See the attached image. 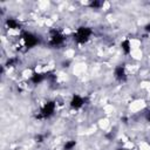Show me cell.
Wrapping results in <instances>:
<instances>
[{
	"label": "cell",
	"mask_w": 150,
	"mask_h": 150,
	"mask_svg": "<svg viewBox=\"0 0 150 150\" xmlns=\"http://www.w3.org/2000/svg\"><path fill=\"white\" fill-rule=\"evenodd\" d=\"M91 34H93V29L90 27L81 26V27H79L75 30V33H74V40L77 43H86L90 39Z\"/></svg>",
	"instance_id": "cell-1"
},
{
	"label": "cell",
	"mask_w": 150,
	"mask_h": 150,
	"mask_svg": "<svg viewBox=\"0 0 150 150\" xmlns=\"http://www.w3.org/2000/svg\"><path fill=\"white\" fill-rule=\"evenodd\" d=\"M55 102L54 101H49L47 102L40 110V114H39V118H48L50 117L54 112H55Z\"/></svg>",
	"instance_id": "cell-2"
},
{
	"label": "cell",
	"mask_w": 150,
	"mask_h": 150,
	"mask_svg": "<svg viewBox=\"0 0 150 150\" xmlns=\"http://www.w3.org/2000/svg\"><path fill=\"white\" fill-rule=\"evenodd\" d=\"M21 38H22V40L25 42V46L27 48H33L39 43V39L36 38V35H34L30 32H23Z\"/></svg>",
	"instance_id": "cell-3"
},
{
	"label": "cell",
	"mask_w": 150,
	"mask_h": 150,
	"mask_svg": "<svg viewBox=\"0 0 150 150\" xmlns=\"http://www.w3.org/2000/svg\"><path fill=\"white\" fill-rule=\"evenodd\" d=\"M64 35L63 34H61L60 32H57V30H55V29H53L52 32H50V40H49V45L50 46H60V45H62L63 43V41H64Z\"/></svg>",
	"instance_id": "cell-4"
},
{
	"label": "cell",
	"mask_w": 150,
	"mask_h": 150,
	"mask_svg": "<svg viewBox=\"0 0 150 150\" xmlns=\"http://www.w3.org/2000/svg\"><path fill=\"white\" fill-rule=\"evenodd\" d=\"M83 104H84V98L81 95H77V94L73 95V97L70 100V107L73 109H80Z\"/></svg>",
	"instance_id": "cell-5"
},
{
	"label": "cell",
	"mask_w": 150,
	"mask_h": 150,
	"mask_svg": "<svg viewBox=\"0 0 150 150\" xmlns=\"http://www.w3.org/2000/svg\"><path fill=\"white\" fill-rule=\"evenodd\" d=\"M114 76L116 80L118 81H124L125 77H127V74H125V69L123 66H117L114 70Z\"/></svg>",
	"instance_id": "cell-6"
},
{
	"label": "cell",
	"mask_w": 150,
	"mask_h": 150,
	"mask_svg": "<svg viewBox=\"0 0 150 150\" xmlns=\"http://www.w3.org/2000/svg\"><path fill=\"white\" fill-rule=\"evenodd\" d=\"M47 79L46 74H42V73H33L32 74V77H30V81L34 83V84H40L42 81H45Z\"/></svg>",
	"instance_id": "cell-7"
},
{
	"label": "cell",
	"mask_w": 150,
	"mask_h": 150,
	"mask_svg": "<svg viewBox=\"0 0 150 150\" xmlns=\"http://www.w3.org/2000/svg\"><path fill=\"white\" fill-rule=\"evenodd\" d=\"M6 26L9 28V29H19L20 28V23L18 20L13 19V18H8L6 20Z\"/></svg>",
	"instance_id": "cell-8"
},
{
	"label": "cell",
	"mask_w": 150,
	"mask_h": 150,
	"mask_svg": "<svg viewBox=\"0 0 150 150\" xmlns=\"http://www.w3.org/2000/svg\"><path fill=\"white\" fill-rule=\"evenodd\" d=\"M121 48H122V50H123V53L124 54H130L131 53V43H130V41L129 40H123L122 42H121Z\"/></svg>",
	"instance_id": "cell-9"
},
{
	"label": "cell",
	"mask_w": 150,
	"mask_h": 150,
	"mask_svg": "<svg viewBox=\"0 0 150 150\" xmlns=\"http://www.w3.org/2000/svg\"><path fill=\"white\" fill-rule=\"evenodd\" d=\"M76 146V141L74 139H70V141H67L63 145V150H73L74 148Z\"/></svg>",
	"instance_id": "cell-10"
},
{
	"label": "cell",
	"mask_w": 150,
	"mask_h": 150,
	"mask_svg": "<svg viewBox=\"0 0 150 150\" xmlns=\"http://www.w3.org/2000/svg\"><path fill=\"white\" fill-rule=\"evenodd\" d=\"M89 6H90L91 8H100V7L102 6V2H101V1H97V0H94V1H91V2L89 4Z\"/></svg>",
	"instance_id": "cell-11"
},
{
	"label": "cell",
	"mask_w": 150,
	"mask_h": 150,
	"mask_svg": "<svg viewBox=\"0 0 150 150\" xmlns=\"http://www.w3.org/2000/svg\"><path fill=\"white\" fill-rule=\"evenodd\" d=\"M35 138H36V142H43V138H45V136H43V135H38Z\"/></svg>",
	"instance_id": "cell-12"
},
{
	"label": "cell",
	"mask_w": 150,
	"mask_h": 150,
	"mask_svg": "<svg viewBox=\"0 0 150 150\" xmlns=\"http://www.w3.org/2000/svg\"><path fill=\"white\" fill-rule=\"evenodd\" d=\"M144 29L148 32V33H150V23H148V25H145V27H144Z\"/></svg>",
	"instance_id": "cell-13"
},
{
	"label": "cell",
	"mask_w": 150,
	"mask_h": 150,
	"mask_svg": "<svg viewBox=\"0 0 150 150\" xmlns=\"http://www.w3.org/2000/svg\"><path fill=\"white\" fill-rule=\"evenodd\" d=\"M145 118H146V121H148V122H150V110L146 112V115H145Z\"/></svg>",
	"instance_id": "cell-14"
},
{
	"label": "cell",
	"mask_w": 150,
	"mask_h": 150,
	"mask_svg": "<svg viewBox=\"0 0 150 150\" xmlns=\"http://www.w3.org/2000/svg\"><path fill=\"white\" fill-rule=\"evenodd\" d=\"M117 150H128V149H123V148H121V149H117Z\"/></svg>",
	"instance_id": "cell-15"
}]
</instances>
